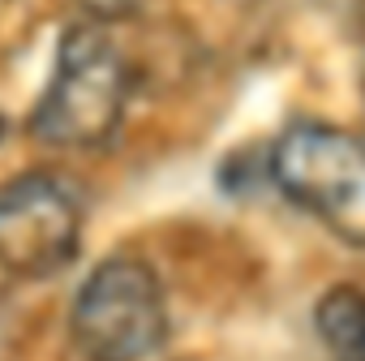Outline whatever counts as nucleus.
Here are the masks:
<instances>
[{
	"instance_id": "1",
	"label": "nucleus",
	"mask_w": 365,
	"mask_h": 361,
	"mask_svg": "<svg viewBox=\"0 0 365 361\" xmlns=\"http://www.w3.org/2000/svg\"><path fill=\"white\" fill-rule=\"evenodd\" d=\"M133 65L103 31V22H78L61 35L52 82L31 112V138L61 151L103 146L129 108Z\"/></svg>"
},
{
	"instance_id": "2",
	"label": "nucleus",
	"mask_w": 365,
	"mask_h": 361,
	"mask_svg": "<svg viewBox=\"0 0 365 361\" xmlns=\"http://www.w3.org/2000/svg\"><path fill=\"white\" fill-rule=\"evenodd\" d=\"M271 180L348 245H365V142L318 121H297L271 146Z\"/></svg>"
},
{
	"instance_id": "3",
	"label": "nucleus",
	"mask_w": 365,
	"mask_h": 361,
	"mask_svg": "<svg viewBox=\"0 0 365 361\" xmlns=\"http://www.w3.org/2000/svg\"><path fill=\"white\" fill-rule=\"evenodd\" d=\"M69 335L82 361H146L168 340V301L159 275L133 258H103L73 297Z\"/></svg>"
},
{
	"instance_id": "4",
	"label": "nucleus",
	"mask_w": 365,
	"mask_h": 361,
	"mask_svg": "<svg viewBox=\"0 0 365 361\" xmlns=\"http://www.w3.org/2000/svg\"><path fill=\"white\" fill-rule=\"evenodd\" d=\"M82 241V203L52 172H22L0 185V267L18 280H43L73 263Z\"/></svg>"
},
{
	"instance_id": "5",
	"label": "nucleus",
	"mask_w": 365,
	"mask_h": 361,
	"mask_svg": "<svg viewBox=\"0 0 365 361\" xmlns=\"http://www.w3.org/2000/svg\"><path fill=\"white\" fill-rule=\"evenodd\" d=\"M314 322L331 361H365V293L361 288L352 284L331 288L318 301Z\"/></svg>"
},
{
	"instance_id": "6",
	"label": "nucleus",
	"mask_w": 365,
	"mask_h": 361,
	"mask_svg": "<svg viewBox=\"0 0 365 361\" xmlns=\"http://www.w3.org/2000/svg\"><path fill=\"white\" fill-rule=\"evenodd\" d=\"M78 5L91 14V22H116V18L138 14L146 0H78Z\"/></svg>"
},
{
	"instance_id": "7",
	"label": "nucleus",
	"mask_w": 365,
	"mask_h": 361,
	"mask_svg": "<svg viewBox=\"0 0 365 361\" xmlns=\"http://www.w3.org/2000/svg\"><path fill=\"white\" fill-rule=\"evenodd\" d=\"M356 9H361V35H365V0H361V5H356Z\"/></svg>"
},
{
	"instance_id": "8",
	"label": "nucleus",
	"mask_w": 365,
	"mask_h": 361,
	"mask_svg": "<svg viewBox=\"0 0 365 361\" xmlns=\"http://www.w3.org/2000/svg\"><path fill=\"white\" fill-rule=\"evenodd\" d=\"M0 133H5V121H0Z\"/></svg>"
},
{
	"instance_id": "9",
	"label": "nucleus",
	"mask_w": 365,
	"mask_h": 361,
	"mask_svg": "<svg viewBox=\"0 0 365 361\" xmlns=\"http://www.w3.org/2000/svg\"><path fill=\"white\" fill-rule=\"evenodd\" d=\"M0 5H5V0H0Z\"/></svg>"
}]
</instances>
